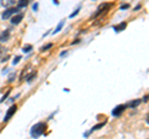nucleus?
Instances as JSON below:
<instances>
[{
    "label": "nucleus",
    "instance_id": "nucleus-10",
    "mask_svg": "<svg viewBox=\"0 0 149 139\" xmlns=\"http://www.w3.org/2000/svg\"><path fill=\"white\" fill-rule=\"evenodd\" d=\"M139 103H141V101H133L130 103H128V107H137Z\"/></svg>",
    "mask_w": 149,
    "mask_h": 139
},
{
    "label": "nucleus",
    "instance_id": "nucleus-12",
    "mask_svg": "<svg viewBox=\"0 0 149 139\" xmlns=\"http://www.w3.org/2000/svg\"><path fill=\"white\" fill-rule=\"evenodd\" d=\"M30 50H31V46H30V45H27V46H24V49H22V51H24V52H29Z\"/></svg>",
    "mask_w": 149,
    "mask_h": 139
},
{
    "label": "nucleus",
    "instance_id": "nucleus-6",
    "mask_svg": "<svg viewBox=\"0 0 149 139\" xmlns=\"http://www.w3.org/2000/svg\"><path fill=\"white\" fill-rule=\"evenodd\" d=\"M21 20H22V14H17V15H14L11 17V22L15 25L19 24V22H21Z\"/></svg>",
    "mask_w": 149,
    "mask_h": 139
},
{
    "label": "nucleus",
    "instance_id": "nucleus-9",
    "mask_svg": "<svg viewBox=\"0 0 149 139\" xmlns=\"http://www.w3.org/2000/svg\"><path fill=\"white\" fill-rule=\"evenodd\" d=\"M27 3H29V0H20V1H19V4H17V8H19V9L24 8V6L27 5Z\"/></svg>",
    "mask_w": 149,
    "mask_h": 139
},
{
    "label": "nucleus",
    "instance_id": "nucleus-11",
    "mask_svg": "<svg viewBox=\"0 0 149 139\" xmlns=\"http://www.w3.org/2000/svg\"><path fill=\"white\" fill-rule=\"evenodd\" d=\"M104 126V123H100V124H97V126H95V127H93V129H92V131H97V129H100L101 127H103Z\"/></svg>",
    "mask_w": 149,
    "mask_h": 139
},
{
    "label": "nucleus",
    "instance_id": "nucleus-13",
    "mask_svg": "<svg viewBox=\"0 0 149 139\" xmlns=\"http://www.w3.org/2000/svg\"><path fill=\"white\" fill-rule=\"evenodd\" d=\"M51 46H52V44H49V45H46V46H42V49H41V51H45V50H49Z\"/></svg>",
    "mask_w": 149,
    "mask_h": 139
},
{
    "label": "nucleus",
    "instance_id": "nucleus-2",
    "mask_svg": "<svg viewBox=\"0 0 149 139\" xmlns=\"http://www.w3.org/2000/svg\"><path fill=\"white\" fill-rule=\"evenodd\" d=\"M19 10H20V9H19V8H15V9H14V8H10V9H6V10L5 11H4L3 13V15H1V17H3V19L4 20H5V19H10V17L14 15V14H16Z\"/></svg>",
    "mask_w": 149,
    "mask_h": 139
},
{
    "label": "nucleus",
    "instance_id": "nucleus-15",
    "mask_svg": "<svg viewBox=\"0 0 149 139\" xmlns=\"http://www.w3.org/2000/svg\"><path fill=\"white\" fill-rule=\"evenodd\" d=\"M146 122H147V123L149 124V113L147 114V118H146Z\"/></svg>",
    "mask_w": 149,
    "mask_h": 139
},
{
    "label": "nucleus",
    "instance_id": "nucleus-14",
    "mask_svg": "<svg viewBox=\"0 0 149 139\" xmlns=\"http://www.w3.org/2000/svg\"><path fill=\"white\" fill-rule=\"evenodd\" d=\"M14 77H15V75L13 73V75L10 76V78H9V81H10V82H11V81H14Z\"/></svg>",
    "mask_w": 149,
    "mask_h": 139
},
{
    "label": "nucleus",
    "instance_id": "nucleus-16",
    "mask_svg": "<svg viewBox=\"0 0 149 139\" xmlns=\"http://www.w3.org/2000/svg\"><path fill=\"white\" fill-rule=\"evenodd\" d=\"M19 58H20V57H16V60H14V65H15V63H17V62H19Z\"/></svg>",
    "mask_w": 149,
    "mask_h": 139
},
{
    "label": "nucleus",
    "instance_id": "nucleus-4",
    "mask_svg": "<svg viewBox=\"0 0 149 139\" xmlns=\"http://www.w3.org/2000/svg\"><path fill=\"white\" fill-rule=\"evenodd\" d=\"M16 112V106H11L10 107V109L6 112V114H5V118H4V120H8V119H10L11 118V115Z\"/></svg>",
    "mask_w": 149,
    "mask_h": 139
},
{
    "label": "nucleus",
    "instance_id": "nucleus-1",
    "mask_svg": "<svg viewBox=\"0 0 149 139\" xmlns=\"http://www.w3.org/2000/svg\"><path fill=\"white\" fill-rule=\"evenodd\" d=\"M45 131H46V124L42 123V122L37 123V124H35V126L32 127V129H31V137L37 138V137L42 136V134L45 133Z\"/></svg>",
    "mask_w": 149,
    "mask_h": 139
},
{
    "label": "nucleus",
    "instance_id": "nucleus-7",
    "mask_svg": "<svg viewBox=\"0 0 149 139\" xmlns=\"http://www.w3.org/2000/svg\"><path fill=\"white\" fill-rule=\"evenodd\" d=\"M125 26H127V24H125V22H120L119 25L114 26V30H116V31H122V30L125 29Z\"/></svg>",
    "mask_w": 149,
    "mask_h": 139
},
{
    "label": "nucleus",
    "instance_id": "nucleus-8",
    "mask_svg": "<svg viewBox=\"0 0 149 139\" xmlns=\"http://www.w3.org/2000/svg\"><path fill=\"white\" fill-rule=\"evenodd\" d=\"M8 39H9V31L3 32V34L0 35V41H1V42H4V41H6Z\"/></svg>",
    "mask_w": 149,
    "mask_h": 139
},
{
    "label": "nucleus",
    "instance_id": "nucleus-3",
    "mask_svg": "<svg viewBox=\"0 0 149 139\" xmlns=\"http://www.w3.org/2000/svg\"><path fill=\"white\" fill-rule=\"evenodd\" d=\"M125 108H127V106H125V104H119V106H117V107L113 109L112 114H113L114 117H118V115L122 114V112H124V109H125Z\"/></svg>",
    "mask_w": 149,
    "mask_h": 139
},
{
    "label": "nucleus",
    "instance_id": "nucleus-5",
    "mask_svg": "<svg viewBox=\"0 0 149 139\" xmlns=\"http://www.w3.org/2000/svg\"><path fill=\"white\" fill-rule=\"evenodd\" d=\"M16 0H0V3H1V5L4 8H11L14 4H15Z\"/></svg>",
    "mask_w": 149,
    "mask_h": 139
}]
</instances>
